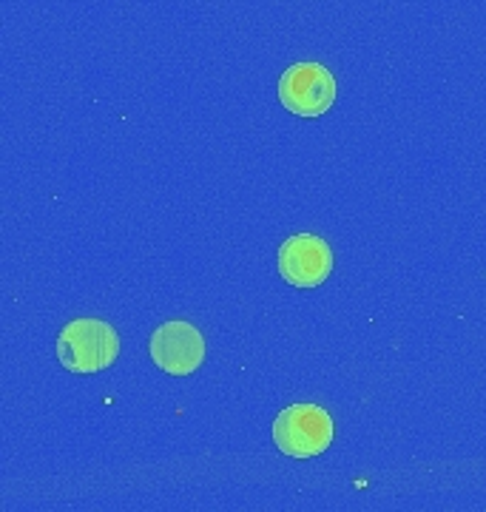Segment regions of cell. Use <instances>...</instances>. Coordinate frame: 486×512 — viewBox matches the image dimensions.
<instances>
[{"mask_svg": "<svg viewBox=\"0 0 486 512\" xmlns=\"http://www.w3.org/2000/svg\"><path fill=\"white\" fill-rule=\"evenodd\" d=\"M120 336L103 319H74L57 336V359L72 373H100L114 365Z\"/></svg>", "mask_w": 486, "mask_h": 512, "instance_id": "obj_1", "label": "cell"}, {"mask_svg": "<svg viewBox=\"0 0 486 512\" xmlns=\"http://www.w3.org/2000/svg\"><path fill=\"white\" fill-rule=\"evenodd\" d=\"M333 436V419L319 404H290L273 421V441L290 458L322 456Z\"/></svg>", "mask_w": 486, "mask_h": 512, "instance_id": "obj_2", "label": "cell"}, {"mask_svg": "<svg viewBox=\"0 0 486 512\" xmlns=\"http://www.w3.org/2000/svg\"><path fill=\"white\" fill-rule=\"evenodd\" d=\"M336 77L322 63H293L279 80V100L296 117H322L336 103Z\"/></svg>", "mask_w": 486, "mask_h": 512, "instance_id": "obj_3", "label": "cell"}, {"mask_svg": "<svg viewBox=\"0 0 486 512\" xmlns=\"http://www.w3.org/2000/svg\"><path fill=\"white\" fill-rule=\"evenodd\" d=\"M151 359L168 376H191L205 362V339L191 322L171 319L151 333Z\"/></svg>", "mask_w": 486, "mask_h": 512, "instance_id": "obj_4", "label": "cell"}, {"mask_svg": "<svg viewBox=\"0 0 486 512\" xmlns=\"http://www.w3.org/2000/svg\"><path fill=\"white\" fill-rule=\"evenodd\" d=\"M333 271V251L316 234H293L279 248V274L293 288H319Z\"/></svg>", "mask_w": 486, "mask_h": 512, "instance_id": "obj_5", "label": "cell"}]
</instances>
